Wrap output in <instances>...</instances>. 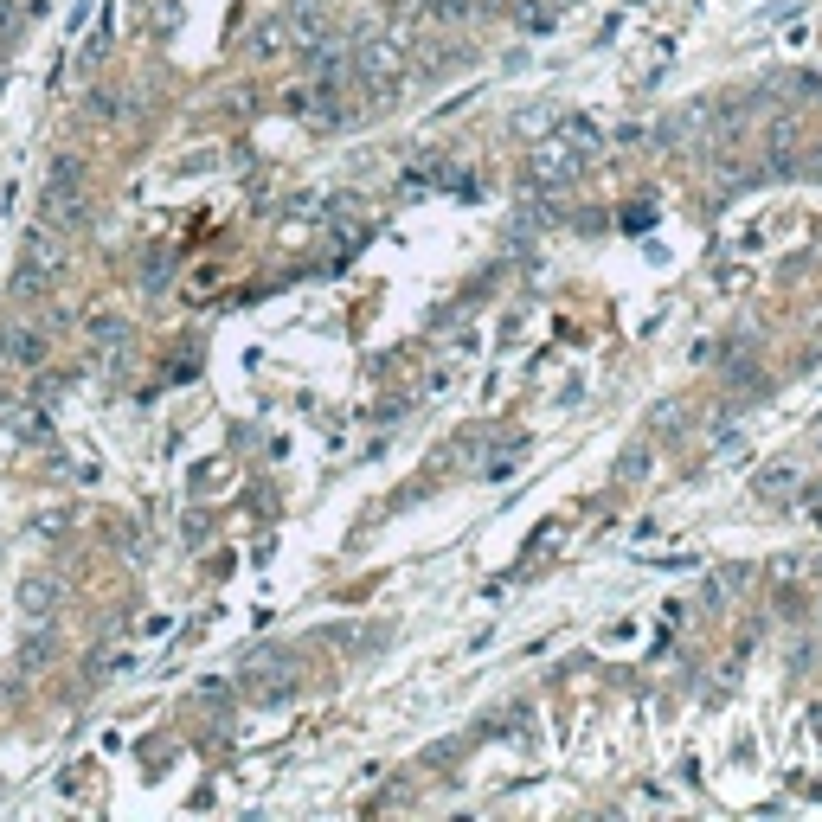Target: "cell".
Here are the masks:
<instances>
[{
  "mask_svg": "<svg viewBox=\"0 0 822 822\" xmlns=\"http://www.w3.org/2000/svg\"><path fill=\"white\" fill-rule=\"evenodd\" d=\"M45 219L52 225L84 219V167L78 161H52V174H45Z\"/></svg>",
  "mask_w": 822,
  "mask_h": 822,
  "instance_id": "obj_1",
  "label": "cell"
},
{
  "mask_svg": "<svg viewBox=\"0 0 822 822\" xmlns=\"http://www.w3.org/2000/svg\"><path fill=\"white\" fill-rule=\"evenodd\" d=\"M585 142H591V129H585V123H572V135L546 142L540 155H534V180H540V187H559V180H572L578 167H585Z\"/></svg>",
  "mask_w": 822,
  "mask_h": 822,
  "instance_id": "obj_2",
  "label": "cell"
},
{
  "mask_svg": "<svg viewBox=\"0 0 822 822\" xmlns=\"http://www.w3.org/2000/svg\"><path fill=\"white\" fill-rule=\"evenodd\" d=\"M797 482H803L797 463H771L765 476H758V495H778V501H784V495H797Z\"/></svg>",
  "mask_w": 822,
  "mask_h": 822,
  "instance_id": "obj_3",
  "label": "cell"
},
{
  "mask_svg": "<svg viewBox=\"0 0 822 822\" xmlns=\"http://www.w3.org/2000/svg\"><path fill=\"white\" fill-rule=\"evenodd\" d=\"M816 585H822V559H816Z\"/></svg>",
  "mask_w": 822,
  "mask_h": 822,
  "instance_id": "obj_4",
  "label": "cell"
},
{
  "mask_svg": "<svg viewBox=\"0 0 822 822\" xmlns=\"http://www.w3.org/2000/svg\"><path fill=\"white\" fill-rule=\"evenodd\" d=\"M816 437H822V431H816Z\"/></svg>",
  "mask_w": 822,
  "mask_h": 822,
  "instance_id": "obj_5",
  "label": "cell"
}]
</instances>
